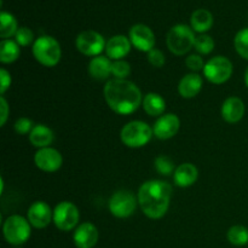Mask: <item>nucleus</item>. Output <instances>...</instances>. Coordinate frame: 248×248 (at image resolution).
<instances>
[{"instance_id":"nucleus-1","label":"nucleus","mask_w":248,"mask_h":248,"mask_svg":"<svg viewBox=\"0 0 248 248\" xmlns=\"http://www.w3.org/2000/svg\"><path fill=\"white\" fill-rule=\"evenodd\" d=\"M103 94L109 108L120 115L135 113L143 103L140 87L127 79L109 80L104 86Z\"/></svg>"},{"instance_id":"nucleus-2","label":"nucleus","mask_w":248,"mask_h":248,"mask_svg":"<svg viewBox=\"0 0 248 248\" xmlns=\"http://www.w3.org/2000/svg\"><path fill=\"white\" fill-rule=\"evenodd\" d=\"M137 198L140 210L148 218L160 219L169 211L172 186L165 181L152 179L140 186Z\"/></svg>"},{"instance_id":"nucleus-3","label":"nucleus","mask_w":248,"mask_h":248,"mask_svg":"<svg viewBox=\"0 0 248 248\" xmlns=\"http://www.w3.org/2000/svg\"><path fill=\"white\" fill-rule=\"evenodd\" d=\"M196 36L191 27L186 24H176L167 33V47L173 55L183 56L195 45Z\"/></svg>"},{"instance_id":"nucleus-4","label":"nucleus","mask_w":248,"mask_h":248,"mask_svg":"<svg viewBox=\"0 0 248 248\" xmlns=\"http://www.w3.org/2000/svg\"><path fill=\"white\" fill-rule=\"evenodd\" d=\"M33 56L40 64L55 67L62 56L60 43L50 35L39 36L33 44Z\"/></svg>"},{"instance_id":"nucleus-5","label":"nucleus","mask_w":248,"mask_h":248,"mask_svg":"<svg viewBox=\"0 0 248 248\" xmlns=\"http://www.w3.org/2000/svg\"><path fill=\"white\" fill-rule=\"evenodd\" d=\"M154 136L153 127L140 120L126 124L120 132L121 142L128 148H140L147 145Z\"/></svg>"},{"instance_id":"nucleus-6","label":"nucleus","mask_w":248,"mask_h":248,"mask_svg":"<svg viewBox=\"0 0 248 248\" xmlns=\"http://www.w3.org/2000/svg\"><path fill=\"white\" fill-rule=\"evenodd\" d=\"M2 232H4L5 240L10 245L19 246L28 241V239L31 237V223L22 216H10L4 222Z\"/></svg>"},{"instance_id":"nucleus-7","label":"nucleus","mask_w":248,"mask_h":248,"mask_svg":"<svg viewBox=\"0 0 248 248\" xmlns=\"http://www.w3.org/2000/svg\"><path fill=\"white\" fill-rule=\"evenodd\" d=\"M232 70H234V67L229 58L224 56H216L206 62L203 75L212 84L220 85L227 82L232 78Z\"/></svg>"},{"instance_id":"nucleus-8","label":"nucleus","mask_w":248,"mask_h":248,"mask_svg":"<svg viewBox=\"0 0 248 248\" xmlns=\"http://www.w3.org/2000/svg\"><path fill=\"white\" fill-rule=\"evenodd\" d=\"M138 198L130 190H118L109 200V211L116 218H127L135 213L137 208Z\"/></svg>"},{"instance_id":"nucleus-9","label":"nucleus","mask_w":248,"mask_h":248,"mask_svg":"<svg viewBox=\"0 0 248 248\" xmlns=\"http://www.w3.org/2000/svg\"><path fill=\"white\" fill-rule=\"evenodd\" d=\"M79 219V208L69 201H62L53 210V223L56 228L62 232H70L75 229Z\"/></svg>"},{"instance_id":"nucleus-10","label":"nucleus","mask_w":248,"mask_h":248,"mask_svg":"<svg viewBox=\"0 0 248 248\" xmlns=\"http://www.w3.org/2000/svg\"><path fill=\"white\" fill-rule=\"evenodd\" d=\"M75 45L82 55L96 57L101 55L102 51L106 50L107 43L98 31H85L77 36Z\"/></svg>"},{"instance_id":"nucleus-11","label":"nucleus","mask_w":248,"mask_h":248,"mask_svg":"<svg viewBox=\"0 0 248 248\" xmlns=\"http://www.w3.org/2000/svg\"><path fill=\"white\" fill-rule=\"evenodd\" d=\"M34 162L39 170L47 173L58 171L63 164V157L58 150L47 147L39 149L34 156Z\"/></svg>"},{"instance_id":"nucleus-12","label":"nucleus","mask_w":248,"mask_h":248,"mask_svg":"<svg viewBox=\"0 0 248 248\" xmlns=\"http://www.w3.org/2000/svg\"><path fill=\"white\" fill-rule=\"evenodd\" d=\"M130 41L137 50L149 52L155 46V34L145 24H135L130 29Z\"/></svg>"},{"instance_id":"nucleus-13","label":"nucleus","mask_w":248,"mask_h":248,"mask_svg":"<svg viewBox=\"0 0 248 248\" xmlns=\"http://www.w3.org/2000/svg\"><path fill=\"white\" fill-rule=\"evenodd\" d=\"M27 219L31 227L36 229H44L50 224L51 220H53V211L44 201H35L31 203L27 212Z\"/></svg>"},{"instance_id":"nucleus-14","label":"nucleus","mask_w":248,"mask_h":248,"mask_svg":"<svg viewBox=\"0 0 248 248\" xmlns=\"http://www.w3.org/2000/svg\"><path fill=\"white\" fill-rule=\"evenodd\" d=\"M181 121L176 114H165L159 116L153 126L154 136L159 140H170L178 133Z\"/></svg>"},{"instance_id":"nucleus-15","label":"nucleus","mask_w":248,"mask_h":248,"mask_svg":"<svg viewBox=\"0 0 248 248\" xmlns=\"http://www.w3.org/2000/svg\"><path fill=\"white\" fill-rule=\"evenodd\" d=\"M98 237L99 234L96 225L86 222L75 229L73 240L78 248H93L98 242Z\"/></svg>"},{"instance_id":"nucleus-16","label":"nucleus","mask_w":248,"mask_h":248,"mask_svg":"<svg viewBox=\"0 0 248 248\" xmlns=\"http://www.w3.org/2000/svg\"><path fill=\"white\" fill-rule=\"evenodd\" d=\"M131 41L125 35H115L111 36L106 45L107 57L114 61H120L130 53L131 51Z\"/></svg>"},{"instance_id":"nucleus-17","label":"nucleus","mask_w":248,"mask_h":248,"mask_svg":"<svg viewBox=\"0 0 248 248\" xmlns=\"http://www.w3.org/2000/svg\"><path fill=\"white\" fill-rule=\"evenodd\" d=\"M222 118L229 124H236L244 118L245 115V104L241 98L239 97H229L223 103L222 109Z\"/></svg>"},{"instance_id":"nucleus-18","label":"nucleus","mask_w":248,"mask_h":248,"mask_svg":"<svg viewBox=\"0 0 248 248\" xmlns=\"http://www.w3.org/2000/svg\"><path fill=\"white\" fill-rule=\"evenodd\" d=\"M202 89V78L198 73H189L179 81L178 92L183 98H194Z\"/></svg>"},{"instance_id":"nucleus-19","label":"nucleus","mask_w":248,"mask_h":248,"mask_svg":"<svg viewBox=\"0 0 248 248\" xmlns=\"http://www.w3.org/2000/svg\"><path fill=\"white\" fill-rule=\"evenodd\" d=\"M111 67L113 62L107 56H96L90 61L89 73L94 80L103 81L111 75Z\"/></svg>"},{"instance_id":"nucleus-20","label":"nucleus","mask_w":248,"mask_h":248,"mask_svg":"<svg viewBox=\"0 0 248 248\" xmlns=\"http://www.w3.org/2000/svg\"><path fill=\"white\" fill-rule=\"evenodd\" d=\"M199 171L193 164H186L179 165L176 169L173 174V181L177 186L181 188H188V186H193L196 181H198Z\"/></svg>"},{"instance_id":"nucleus-21","label":"nucleus","mask_w":248,"mask_h":248,"mask_svg":"<svg viewBox=\"0 0 248 248\" xmlns=\"http://www.w3.org/2000/svg\"><path fill=\"white\" fill-rule=\"evenodd\" d=\"M29 140L35 148L43 149V148H47L52 144V142L55 140V133L50 127L39 124V125L34 126L31 132L29 133Z\"/></svg>"},{"instance_id":"nucleus-22","label":"nucleus","mask_w":248,"mask_h":248,"mask_svg":"<svg viewBox=\"0 0 248 248\" xmlns=\"http://www.w3.org/2000/svg\"><path fill=\"white\" fill-rule=\"evenodd\" d=\"M190 26L194 31L205 34L213 26V15L206 9H199L191 14Z\"/></svg>"},{"instance_id":"nucleus-23","label":"nucleus","mask_w":248,"mask_h":248,"mask_svg":"<svg viewBox=\"0 0 248 248\" xmlns=\"http://www.w3.org/2000/svg\"><path fill=\"white\" fill-rule=\"evenodd\" d=\"M143 109L149 116H161L166 109V101L155 92H149L143 98Z\"/></svg>"},{"instance_id":"nucleus-24","label":"nucleus","mask_w":248,"mask_h":248,"mask_svg":"<svg viewBox=\"0 0 248 248\" xmlns=\"http://www.w3.org/2000/svg\"><path fill=\"white\" fill-rule=\"evenodd\" d=\"M19 45L14 40L5 39L0 43V61L1 63H12L19 57Z\"/></svg>"},{"instance_id":"nucleus-25","label":"nucleus","mask_w":248,"mask_h":248,"mask_svg":"<svg viewBox=\"0 0 248 248\" xmlns=\"http://www.w3.org/2000/svg\"><path fill=\"white\" fill-rule=\"evenodd\" d=\"M18 27H17V21L11 14L2 11L0 14V36L2 39H9L12 35H16Z\"/></svg>"},{"instance_id":"nucleus-26","label":"nucleus","mask_w":248,"mask_h":248,"mask_svg":"<svg viewBox=\"0 0 248 248\" xmlns=\"http://www.w3.org/2000/svg\"><path fill=\"white\" fill-rule=\"evenodd\" d=\"M228 241L234 246H245L248 244V229L244 225H234L228 230Z\"/></svg>"},{"instance_id":"nucleus-27","label":"nucleus","mask_w":248,"mask_h":248,"mask_svg":"<svg viewBox=\"0 0 248 248\" xmlns=\"http://www.w3.org/2000/svg\"><path fill=\"white\" fill-rule=\"evenodd\" d=\"M234 45L236 52L245 60H248V28L237 31L234 39Z\"/></svg>"},{"instance_id":"nucleus-28","label":"nucleus","mask_w":248,"mask_h":248,"mask_svg":"<svg viewBox=\"0 0 248 248\" xmlns=\"http://www.w3.org/2000/svg\"><path fill=\"white\" fill-rule=\"evenodd\" d=\"M194 47L200 55H208L215 48V40L212 39V36L207 35V34H201V35L196 36Z\"/></svg>"},{"instance_id":"nucleus-29","label":"nucleus","mask_w":248,"mask_h":248,"mask_svg":"<svg viewBox=\"0 0 248 248\" xmlns=\"http://www.w3.org/2000/svg\"><path fill=\"white\" fill-rule=\"evenodd\" d=\"M131 74V65L126 61H114L113 67H111V75L115 77V79H126Z\"/></svg>"},{"instance_id":"nucleus-30","label":"nucleus","mask_w":248,"mask_h":248,"mask_svg":"<svg viewBox=\"0 0 248 248\" xmlns=\"http://www.w3.org/2000/svg\"><path fill=\"white\" fill-rule=\"evenodd\" d=\"M155 169L159 172L160 174H164V176H169L172 172L176 171L174 170L173 161L170 159L169 156H165V155H161V156H157L155 159Z\"/></svg>"},{"instance_id":"nucleus-31","label":"nucleus","mask_w":248,"mask_h":248,"mask_svg":"<svg viewBox=\"0 0 248 248\" xmlns=\"http://www.w3.org/2000/svg\"><path fill=\"white\" fill-rule=\"evenodd\" d=\"M34 40V33L27 27H21L17 31L16 35H15V41L18 44L19 46H28L29 44L33 43Z\"/></svg>"},{"instance_id":"nucleus-32","label":"nucleus","mask_w":248,"mask_h":248,"mask_svg":"<svg viewBox=\"0 0 248 248\" xmlns=\"http://www.w3.org/2000/svg\"><path fill=\"white\" fill-rule=\"evenodd\" d=\"M15 131H16L18 135H27V133H31V130L34 128V124L31 119L27 118H19L18 120L15 123Z\"/></svg>"},{"instance_id":"nucleus-33","label":"nucleus","mask_w":248,"mask_h":248,"mask_svg":"<svg viewBox=\"0 0 248 248\" xmlns=\"http://www.w3.org/2000/svg\"><path fill=\"white\" fill-rule=\"evenodd\" d=\"M186 64L193 73H198L199 70H202L205 68L206 63H203L202 57L200 55H190L186 57Z\"/></svg>"},{"instance_id":"nucleus-34","label":"nucleus","mask_w":248,"mask_h":248,"mask_svg":"<svg viewBox=\"0 0 248 248\" xmlns=\"http://www.w3.org/2000/svg\"><path fill=\"white\" fill-rule=\"evenodd\" d=\"M148 61H149L150 64L155 68H161L165 64L166 60H165V55L162 53V51L157 50V48H153L152 51L148 52Z\"/></svg>"},{"instance_id":"nucleus-35","label":"nucleus","mask_w":248,"mask_h":248,"mask_svg":"<svg viewBox=\"0 0 248 248\" xmlns=\"http://www.w3.org/2000/svg\"><path fill=\"white\" fill-rule=\"evenodd\" d=\"M11 86V75L7 70L1 69L0 70V93L4 96L5 92L10 89Z\"/></svg>"},{"instance_id":"nucleus-36","label":"nucleus","mask_w":248,"mask_h":248,"mask_svg":"<svg viewBox=\"0 0 248 248\" xmlns=\"http://www.w3.org/2000/svg\"><path fill=\"white\" fill-rule=\"evenodd\" d=\"M0 109H1V115H0V126H4L5 123H6L7 118H9V106H7L6 99L4 98V96H1L0 98Z\"/></svg>"},{"instance_id":"nucleus-37","label":"nucleus","mask_w":248,"mask_h":248,"mask_svg":"<svg viewBox=\"0 0 248 248\" xmlns=\"http://www.w3.org/2000/svg\"><path fill=\"white\" fill-rule=\"evenodd\" d=\"M245 82H246V85L248 87V67H247L246 72H245Z\"/></svg>"},{"instance_id":"nucleus-38","label":"nucleus","mask_w":248,"mask_h":248,"mask_svg":"<svg viewBox=\"0 0 248 248\" xmlns=\"http://www.w3.org/2000/svg\"><path fill=\"white\" fill-rule=\"evenodd\" d=\"M16 248H18V247H16Z\"/></svg>"}]
</instances>
